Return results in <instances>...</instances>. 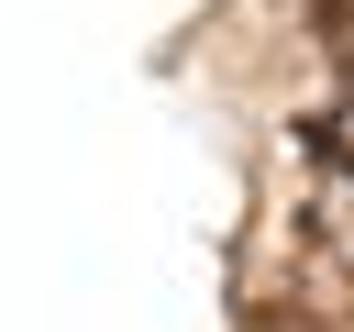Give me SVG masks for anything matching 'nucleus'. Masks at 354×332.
I'll list each match as a JSON object with an SVG mask.
<instances>
[{
	"mask_svg": "<svg viewBox=\"0 0 354 332\" xmlns=\"http://www.w3.org/2000/svg\"><path fill=\"white\" fill-rule=\"evenodd\" d=\"M310 22H321V55H332V66H343V77H354V0H321V11H310Z\"/></svg>",
	"mask_w": 354,
	"mask_h": 332,
	"instance_id": "obj_1",
	"label": "nucleus"
}]
</instances>
